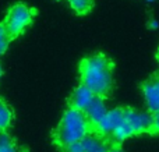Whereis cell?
I'll return each instance as SVG.
<instances>
[{"label": "cell", "instance_id": "cell-1", "mask_svg": "<svg viewBox=\"0 0 159 152\" xmlns=\"http://www.w3.org/2000/svg\"><path fill=\"white\" fill-rule=\"evenodd\" d=\"M82 85L89 88L95 96L103 98L113 85V64L105 55H93L80 64Z\"/></svg>", "mask_w": 159, "mask_h": 152}, {"label": "cell", "instance_id": "cell-2", "mask_svg": "<svg viewBox=\"0 0 159 152\" xmlns=\"http://www.w3.org/2000/svg\"><path fill=\"white\" fill-rule=\"evenodd\" d=\"M88 134H89V122L85 117V113L74 108H69L64 112L56 128L55 138L60 147L67 148L73 144L81 142Z\"/></svg>", "mask_w": 159, "mask_h": 152}, {"label": "cell", "instance_id": "cell-3", "mask_svg": "<svg viewBox=\"0 0 159 152\" xmlns=\"http://www.w3.org/2000/svg\"><path fill=\"white\" fill-rule=\"evenodd\" d=\"M149 130H152L151 114L134 109H123V119L112 136L116 141H124L129 137L147 133Z\"/></svg>", "mask_w": 159, "mask_h": 152}, {"label": "cell", "instance_id": "cell-4", "mask_svg": "<svg viewBox=\"0 0 159 152\" xmlns=\"http://www.w3.org/2000/svg\"><path fill=\"white\" fill-rule=\"evenodd\" d=\"M32 11L22 3H17L8 10L4 20V28L7 31L10 39H14L31 24Z\"/></svg>", "mask_w": 159, "mask_h": 152}, {"label": "cell", "instance_id": "cell-5", "mask_svg": "<svg viewBox=\"0 0 159 152\" xmlns=\"http://www.w3.org/2000/svg\"><path fill=\"white\" fill-rule=\"evenodd\" d=\"M143 95L151 113H159V75L151 77L143 84Z\"/></svg>", "mask_w": 159, "mask_h": 152}, {"label": "cell", "instance_id": "cell-6", "mask_svg": "<svg viewBox=\"0 0 159 152\" xmlns=\"http://www.w3.org/2000/svg\"><path fill=\"white\" fill-rule=\"evenodd\" d=\"M121 119H123V109H112V110H107V113L105 114V117L98 123V126H96L95 128L102 136H112L113 131L120 124Z\"/></svg>", "mask_w": 159, "mask_h": 152}, {"label": "cell", "instance_id": "cell-7", "mask_svg": "<svg viewBox=\"0 0 159 152\" xmlns=\"http://www.w3.org/2000/svg\"><path fill=\"white\" fill-rule=\"evenodd\" d=\"M93 98H95L93 92L81 84L74 89V92L71 95V108L77 109L80 112H85L88 109V106L91 105V102L93 101Z\"/></svg>", "mask_w": 159, "mask_h": 152}, {"label": "cell", "instance_id": "cell-8", "mask_svg": "<svg viewBox=\"0 0 159 152\" xmlns=\"http://www.w3.org/2000/svg\"><path fill=\"white\" fill-rule=\"evenodd\" d=\"M84 113H85L87 120L89 122V124H92L93 127H96L98 123L101 122V120L105 117V114L107 113V108H106V105H105L103 98L95 96Z\"/></svg>", "mask_w": 159, "mask_h": 152}, {"label": "cell", "instance_id": "cell-9", "mask_svg": "<svg viewBox=\"0 0 159 152\" xmlns=\"http://www.w3.org/2000/svg\"><path fill=\"white\" fill-rule=\"evenodd\" d=\"M81 147L84 152H109L106 141L95 134H88L81 141Z\"/></svg>", "mask_w": 159, "mask_h": 152}, {"label": "cell", "instance_id": "cell-10", "mask_svg": "<svg viewBox=\"0 0 159 152\" xmlns=\"http://www.w3.org/2000/svg\"><path fill=\"white\" fill-rule=\"evenodd\" d=\"M13 122V112L4 101L0 99V131H4Z\"/></svg>", "mask_w": 159, "mask_h": 152}, {"label": "cell", "instance_id": "cell-11", "mask_svg": "<svg viewBox=\"0 0 159 152\" xmlns=\"http://www.w3.org/2000/svg\"><path fill=\"white\" fill-rule=\"evenodd\" d=\"M0 152H18L17 145L4 131H0Z\"/></svg>", "mask_w": 159, "mask_h": 152}, {"label": "cell", "instance_id": "cell-12", "mask_svg": "<svg viewBox=\"0 0 159 152\" xmlns=\"http://www.w3.org/2000/svg\"><path fill=\"white\" fill-rule=\"evenodd\" d=\"M67 2L70 3L73 10L77 11L78 14H85L91 10L93 0H67Z\"/></svg>", "mask_w": 159, "mask_h": 152}, {"label": "cell", "instance_id": "cell-13", "mask_svg": "<svg viewBox=\"0 0 159 152\" xmlns=\"http://www.w3.org/2000/svg\"><path fill=\"white\" fill-rule=\"evenodd\" d=\"M8 42H10V36L6 31L4 24H0V56L6 53L8 47Z\"/></svg>", "mask_w": 159, "mask_h": 152}, {"label": "cell", "instance_id": "cell-14", "mask_svg": "<svg viewBox=\"0 0 159 152\" xmlns=\"http://www.w3.org/2000/svg\"><path fill=\"white\" fill-rule=\"evenodd\" d=\"M66 152H84L81 147V142H77V144H73L70 147L66 148Z\"/></svg>", "mask_w": 159, "mask_h": 152}, {"label": "cell", "instance_id": "cell-15", "mask_svg": "<svg viewBox=\"0 0 159 152\" xmlns=\"http://www.w3.org/2000/svg\"><path fill=\"white\" fill-rule=\"evenodd\" d=\"M149 28H152V29H158L159 22L157 21V20H151V21H149Z\"/></svg>", "mask_w": 159, "mask_h": 152}, {"label": "cell", "instance_id": "cell-16", "mask_svg": "<svg viewBox=\"0 0 159 152\" xmlns=\"http://www.w3.org/2000/svg\"><path fill=\"white\" fill-rule=\"evenodd\" d=\"M109 152H123V151H121L119 147H115V148H110Z\"/></svg>", "mask_w": 159, "mask_h": 152}, {"label": "cell", "instance_id": "cell-17", "mask_svg": "<svg viewBox=\"0 0 159 152\" xmlns=\"http://www.w3.org/2000/svg\"><path fill=\"white\" fill-rule=\"evenodd\" d=\"M2 74H3V70H2V66H0V78H2Z\"/></svg>", "mask_w": 159, "mask_h": 152}, {"label": "cell", "instance_id": "cell-18", "mask_svg": "<svg viewBox=\"0 0 159 152\" xmlns=\"http://www.w3.org/2000/svg\"><path fill=\"white\" fill-rule=\"evenodd\" d=\"M158 61H159V49H158Z\"/></svg>", "mask_w": 159, "mask_h": 152}, {"label": "cell", "instance_id": "cell-19", "mask_svg": "<svg viewBox=\"0 0 159 152\" xmlns=\"http://www.w3.org/2000/svg\"><path fill=\"white\" fill-rule=\"evenodd\" d=\"M147 2H154V0H147Z\"/></svg>", "mask_w": 159, "mask_h": 152}]
</instances>
